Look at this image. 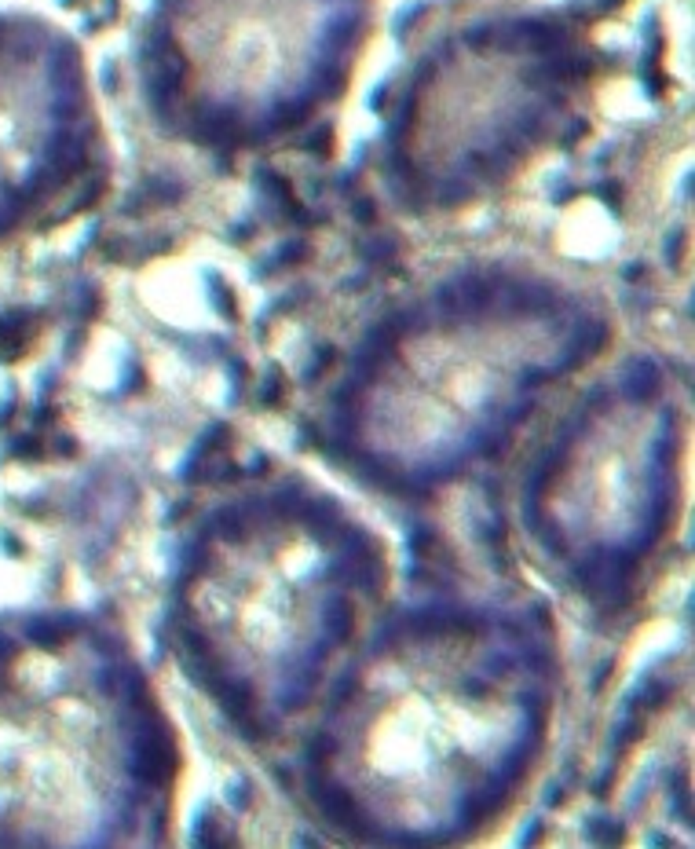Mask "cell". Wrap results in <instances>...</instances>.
<instances>
[{"label":"cell","instance_id":"6da1fadb","mask_svg":"<svg viewBox=\"0 0 695 849\" xmlns=\"http://www.w3.org/2000/svg\"><path fill=\"white\" fill-rule=\"evenodd\" d=\"M37 150L33 62L26 41L0 22V227L26 198Z\"/></svg>","mask_w":695,"mask_h":849}]
</instances>
